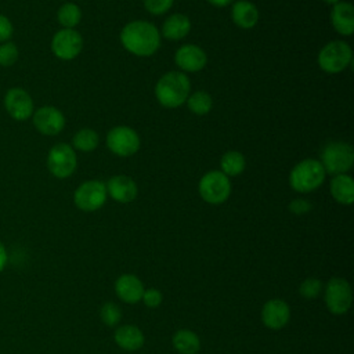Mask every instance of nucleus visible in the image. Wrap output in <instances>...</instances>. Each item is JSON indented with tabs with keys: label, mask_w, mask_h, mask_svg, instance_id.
Listing matches in <instances>:
<instances>
[{
	"label": "nucleus",
	"mask_w": 354,
	"mask_h": 354,
	"mask_svg": "<svg viewBox=\"0 0 354 354\" xmlns=\"http://www.w3.org/2000/svg\"><path fill=\"white\" fill-rule=\"evenodd\" d=\"M123 47L138 57L152 55L160 46V33L147 21L129 22L120 33Z\"/></svg>",
	"instance_id": "nucleus-1"
},
{
	"label": "nucleus",
	"mask_w": 354,
	"mask_h": 354,
	"mask_svg": "<svg viewBox=\"0 0 354 354\" xmlns=\"http://www.w3.org/2000/svg\"><path fill=\"white\" fill-rule=\"evenodd\" d=\"M189 90L191 84L187 75L183 72H169L158 80L155 95L160 105L166 108H177L187 101Z\"/></svg>",
	"instance_id": "nucleus-2"
},
{
	"label": "nucleus",
	"mask_w": 354,
	"mask_h": 354,
	"mask_svg": "<svg viewBox=\"0 0 354 354\" xmlns=\"http://www.w3.org/2000/svg\"><path fill=\"white\" fill-rule=\"evenodd\" d=\"M325 174L326 173L319 160L304 159L292 169L289 174V184L297 192H311L324 183Z\"/></svg>",
	"instance_id": "nucleus-3"
},
{
	"label": "nucleus",
	"mask_w": 354,
	"mask_h": 354,
	"mask_svg": "<svg viewBox=\"0 0 354 354\" xmlns=\"http://www.w3.org/2000/svg\"><path fill=\"white\" fill-rule=\"evenodd\" d=\"M354 163L353 147L343 141H333L324 147L321 153V165L325 173L337 176L346 174Z\"/></svg>",
	"instance_id": "nucleus-4"
},
{
	"label": "nucleus",
	"mask_w": 354,
	"mask_h": 354,
	"mask_svg": "<svg viewBox=\"0 0 354 354\" xmlns=\"http://www.w3.org/2000/svg\"><path fill=\"white\" fill-rule=\"evenodd\" d=\"M324 300L326 308L333 315L347 314L353 304L350 282L343 277H332L324 286Z\"/></svg>",
	"instance_id": "nucleus-5"
},
{
	"label": "nucleus",
	"mask_w": 354,
	"mask_h": 354,
	"mask_svg": "<svg viewBox=\"0 0 354 354\" xmlns=\"http://www.w3.org/2000/svg\"><path fill=\"white\" fill-rule=\"evenodd\" d=\"M353 53L343 40H335L324 46L318 54V65L326 73H339L351 62Z\"/></svg>",
	"instance_id": "nucleus-6"
},
{
	"label": "nucleus",
	"mask_w": 354,
	"mask_h": 354,
	"mask_svg": "<svg viewBox=\"0 0 354 354\" xmlns=\"http://www.w3.org/2000/svg\"><path fill=\"white\" fill-rule=\"evenodd\" d=\"M199 194L202 199L210 205L225 202L231 194L228 177L218 170L207 171L199 181Z\"/></svg>",
	"instance_id": "nucleus-7"
},
{
	"label": "nucleus",
	"mask_w": 354,
	"mask_h": 354,
	"mask_svg": "<svg viewBox=\"0 0 354 354\" xmlns=\"http://www.w3.org/2000/svg\"><path fill=\"white\" fill-rule=\"evenodd\" d=\"M76 166V152L65 142L53 145L47 153V169L57 178H66L72 176Z\"/></svg>",
	"instance_id": "nucleus-8"
},
{
	"label": "nucleus",
	"mask_w": 354,
	"mask_h": 354,
	"mask_svg": "<svg viewBox=\"0 0 354 354\" xmlns=\"http://www.w3.org/2000/svg\"><path fill=\"white\" fill-rule=\"evenodd\" d=\"M106 196L108 194L104 183L98 180H88L76 188L73 194V203L83 212H94L102 207Z\"/></svg>",
	"instance_id": "nucleus-9"
},
{
	"label": "nucleus",
	"mask_w": 354,
	"mask_h": 354,
	"mask_svg": "<svg viewBox=\"0 0 354 354\" xmlns=\"http://www.w3.org/2000/svg\"><path fill=\"white\" fill-rule=\"evenodd\" d=\"M4 109L17 122H24L32 118L35 104L30 94L22 87H11L6 91L3 98Z\"/></svg>",
	"instance_id": "nucleus-10"
},
{
	"label": "nucleus",
	"mask_w": 354,
	"mask_h": 354,
	"mask_svg": "<svg viewBox=\"0 0 354 354\" xmlns=\"http://www.w3.org/2000/svg\"><path fill=\"white\" fill-rule=\"evenodd\" d=\"M51 51L53 54L64 61L73 59L79 55L83 47L82 35L75 29L62 28L51 39Z\"/></svg>",
	"instance_id": "nucleus-11"
},
{
	"label": "nucleus",
	"mask_w": 354,
	"mask_h": 354,
	"mask_svg": "<svg viewBox=\"0 0 354 354\" xmlns=\"http://www.w3.org/2000/svg\"><path fill=\"white\" fill-rule=\"evenodd\" d=\"M106 145L115 155L130 156L140 148L138 134L127 126H116L106 134Z\"/></svg>",
	"instance_id": "nucleus-12"
},
{
	"label": "nucleus",
	"mask_w": 354,
	"mask_h": 354,
	"mask_svg": "<svg viewBox=\"0 0 354 354\" xmlns=\"http://www.w3.org/2000/svg\"><path fill=\"white\" fill-rule=\"evenodd\" d=\"M35 129L44 136H57L65 127L64 113L51 105H44L36 109L32 115Z\"/></svg>",
	"instance_id": "nucleus-13"
},
{
	"label": "nucleus",
	"mask_w": 354,
	"mask_h": 354,
	"mask_svg": "<svg viewBox=\"0 0 354 354\" xmlns=\"http://www.w3.org/2000/svg\"><path fill=\"white\" fill-rule=\"evenodd\" d=\"M260 318L266 328L279 330L290 321V307L282 299H270L263 304Z\"/></svg>",
	"instance_id": "nucleus-14"
},
{
	"label": "nucleus",
	"mask_w": 354,
	"mask_h": 354,
	"mask_svg": "<svg viewBox=\"0 0 354 354\" xmlns=\"http://www.w3.org/2000/svg\"><path fill=\"white\" fill-rule=\"evenodd\" d=\"M144 289L145 288L142 281L134 274H122L115 281L116 296L127 304H136L141 301Z\"/></svg>",
	"instance_id": "nucleus-15"
},
{
	"label": "nucleus",
	"mask_w": 354,
	"mask_h": 354,
	"mask_svg": "<svg viewBox=\"0 0 354 354\" xmlns=\"http://www.w3.org/2000/svg\"><path fill=\"white\" fill-rule=\"evenodd\" d=\"M174 61L177 66L185 72H198L205 68L207 57L201 47L195 44H184L177 50Z\"/></svg>",
	"instance_id": "nucleus-16"
},
{
	"label": "nucleus",
	"mask_w": 354,
	"mask_h": 354,
	"mask_svg": "<svg viewBox=\"0 0 354 354\" xmlns=\"http://www.w3.org/2000/svg\"><path fill=\"white\" fill-rule=\"evenodd\" d=\"M106 194L116 202L129 203L137 196V185L133 178L127 176H113L106 183Z\"/></svg>",
	"instance_id": "nucleus-17"
},
{
	"label": "nucleus",
	"mask_w": 354,
	"mask_h": 354,
	"mask_svg": "<svg viewBox=\"0 0 354 354\" xmlns=\"http://www.w3.org/2000/svg\"><path fill=\"white\" fill-rule=\"evenodd\" d=\"M113 339H115V343L122 350H126V351H137L145 343V336L142 330L138 326L131 324H126L116 328L113 333Z\"/></svg>",
	"instance_id": "nucleus-18"
},
{
	"label": "nucleus",
	"mask_w": 354,
	"mask_h": 354,
	"mask_svg": "<svg viewBox=\"0 0 354 354\" xmlns=\"http://www.w3.org/2000/svg\"><path fill=\"white\" fill-rule=\"evenodd\" d=\"M330 22L337 33L343 36H350L354 32V8L351 3H336L330 14Z\"/></svg>",
	"instance_id": "nucleus-19"
},
{
	"label": "nucleus",
	"mask_w": 354,
	"mask_h": 354,
	"mask_svg": "<svg viewBox=\"0 0 354 354\" xmlns=\"http://www.w3.org/2000/svg\"><path fill=\"white\" fill-rule=\"evenodd\" d=\"M231 18L235 22V25H238L239 28L250 29L259 21V11L253 3L241 0L232 6Z\"/></svg>",
	"instance_id": "nucleus-20"
},
{
	"label": "nucleus",
	"mask_w": 354,
	"mask_h": 354,
	"mask_svg": "<svg viewBox=\"0 0 354 354\" xmlns=\"http://www.w3.org/2000/svg\"><path fill=\"white\" fill-rule=\"evenodd\" d=\"M330 194L342 205H351L354 201V181L348 174H337L330 181Z\"/></svg>",
	"instance_id": "nucleus-21"
},
{
	"label": "nucleus",
	"mask_w": 354,
	"mask_h": 354,
	"mask_svg": "<svg viewBox=\"0 0 354 354\" xmlns=\"http://www.w3.org/2000/svg\"><path fill=\"white\" fill-rule=\"evenodd\" d=\"M191 30V22L184 14L170 15L162 26V35L169 40H180Z\"/></svg>",
	"instance_id": "nucleus-22"
},
{
	"label": "nucleus",
	"mask_w": 354,
	"mask_h": 354,
	"mask_svg": "<svg viewBox=\"0 0 354 354\" xmlns=\"http://www.w3.org/2000/svg\"><path fill=\"white\" fill-rule=\"evenodd\" d=\"M171 344L180 354H196L201 348V339L194 330L183 328L174 332Z\"/></svg>",
	"instance_id": "nucleus-23"
},
{
	"label": "nucleus",
	"mask_w": 354,
	"mask_h": 354,
	"mask_svg": "<svg viewBox=\"0 0 354 354\" xmlns=\"http://www.w3.org/2000/svg\"><path fill=\"white\" fill-rule=\"evenodd\" d=\"M57 19L64 28L73 29L82 19V11L77 4L68 1L58 8Z\"/></svg>",
	"instance_id": "nucleus-24"
},
{
	"label": "nucleus",
	"mask_w": 354,
	"mask_h": 354,
	"mask_svg": "<svg viewBox=\"0 0 354 354\" xmlns=\"http://www.w3.org/2000/svg\"><path fill=\"white\" fill-rule=\"evenodd\" d=\"M221 170L223 173L228 177V176H238L245 169V156L238 152V151H228L223 155L221 160Z\"/></svg>",
	"instance_id": "nucleus-25"
},
{
	"label": "nucleus",
	"mask_w": 354,
	"mask_h": 354,
	"mask_svg": "<svg viewBox=\"0 0 354 354\" xmlns=\"http://www.w3.org/2000/svg\"><path fill=\"white\" fill-rule=\"evenodd\" d=\"M75 149L82 152H91L98 145V134L93 129H80L72 138Z\"/></svg>",
	"instance_id": "nucleus-26"
},
{
	"label": "nucleus",
	"mask_w": 354,
	"mask_h": 354,
	"mask_svg": "<svg viewBox=\"0 0 354 354\" xmlns=\"http://www.w3.org/2000/svg\"><path fill=\"white\" fill-rule=\"evenodd\" d=\"M187 105L195 115H206L213 105L212 97L206 91H196L187 98Z\"/></svg>",
	"instance_id": "nucleus-27"
},
{
	"label": "nucleus",
	"mask_w": 354,
	"mask_h": 354,
	"mask_svg": "<svg viewBox=\"0 0 354 354\" xmlns=\"http://www.w3.org/2000/svg\"><path fill=\"white\" fill-rule=\"evenodd\" d=\"M324 290V283L321 279L314 278V277H308L304 281H301V283L299 285V293L301 297H304L306 300H314L317 299Z\"/></svg>",
	"instance_id": "nucleus-28"
},
{
	"label": "nucleus",
	"mask_w": 354,
	"mask_h": 354,
	"mask_svg": "<svg viewBox=\"0 0 354 354\" xmlns=\"http://www.w3.org/2000/svg\"><path fill=\"white\" fill-rule=\"evenodd\" d=\"M100 318L106 326H109V328L116 326L122 319L120 307L113 301L104 303L100 308Z\"/></svg>",
	"instance_id": "nucleus-29"
},
{
	"label": "nucleus",
	"mask_w": 354,
	"mask_h": 354,
	"mask_svg": "<svg viewBox=\"0 0 354 354\" xmlns=\"http://www.w3.org/2000/svg\"><path fill=\"white\" fill-rule=\"evenodd\" d=\"M18 55H19L18 47L11 40L0 44V66H4V68L12 66L17 62Z\"/></svg>",
	"instance_id": "nucleus-30"
},
{
	"label": "nucleus",
	"mask_w": 354,
	"mask_h": 354,
	"mask_svg": "<svg viewBox=\"0 0 354 354\" xmlns=\"http://www.w3.org/2000/svg\"><path fill=\"white\" fill-rule=\"evenodd\" d=\"M141 301L148 307V308H158L162 301H163V295L159 289L156 288H148V289H144V293H142V297H141Z\"/></svg>",
	"instance_id": "nucleus-31"
},
{
	"label": "nucleus",
	"mask_w": 354,
	"mask_h": 354,
	"mask_svg": "<svg viewBox=\"0 0 354 354\" xmlns=\"http://www.w3.org/2000/svg\"><path fill=\"white\" fill-rule=\"evenodd\" d=\"M174 0H144L145 8L155 15H160L163 12H166Z\"/></svg>",
	"instance_id": "nucleus-32"
},
{
	"label": "nucleus",
	"mask_w": 354,
	"mask_h": 354,
	"mask_svg": "<svg viewBox=\"0 0 354 354\" xmlns=\"http://www.w3.org/2000/svg\"><path fill=\"white\" fill-rule=\"evenodd\" d=\"M14 35V25L8 17L0 14V44L8 41Z\"/></svg>",
	"instance_id": "nucleus-33"
},
{
	"label": "nucleus",
	"mask_w": 354,
	"mask_h": 354,
	"mask_svg": "<svg viewBox=\"0 0 354 354\" xmlns=\"http://www.w3.org/2000/svg\"><path fill=\"white\" fill-rule=\"evenodd\" d=\"M289 210L296 214V216H301L307 212L311 210V203L307 201V199H303V198H297V199H293L290 203H289Z\"/></svg>",
	"instance_id": "nucleus-34"
},
{
	"label": "nucleus",
	"mask_w": 354,
	"mask_h": 354,
	"mask_svg": "<svg viewBox=\"0 0 354 354\" xmlns=\"http://www.w3.org/2000/svg\"><path fill=\"white\" fill-rule=\"evenodd\" d=\"M7 260H8L7 249H6L4 243L0 241V272L6 268V266H7Z\"/></svg>",
	"instance_id": "nucleus-35"
},
{
	"label": "nucleus",
	"mask_w": 354,
	"mask_h": 354,
	"mask_svg": "<svg viewBox=\"0 0 354 354\" xmlns=\"http://www.w3.org/2000/svg\"><path fill=\"white\" fill-rule=\"evenodd\" d=\"M212 6H214V7H225V6H228L232 0H207Z\"/></svg>",
	"instance_id": "nucleus-36"
},
{
	"label": "nucleus",
	"mask_w": 354,
	"mask_h": 354,
	"mask_svg": "<svg viewBox=\"0 0 354 354\" xmlns=\"http://www.w3.org/2000/svg\"><path fill=\"white\" fill-rule=\"evenodd\" d=\"M324 1H325L326 4H333V6H335V4H336V3H339L340 0H324Z\"/></svg>",
	"instance_id": "nucleus-37"
}]
</instances>
